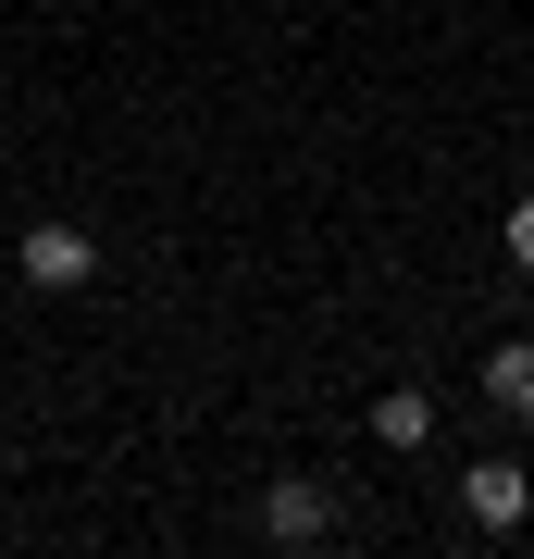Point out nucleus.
Instances as JSON below:
<instances>
[{"mask_svg": "<svg viewBox=\"0 0 534 559\" xmlns=\"http://www.w3.org/2000/svg\"><path fill=\"white\" fill-rule=\"evenodd\" d=\"M373 448H436V399L423 385H385L373 399Z\"/></svg>", "mask_w": 534, "mask_h": 559, "instance_id": "39448f33", "label": "nucleus"}, {"mask_svg": "<svg viewBox=\"0 0 534 559\" xmlns=\"http://www.w3.org/2000/svg\"><path fill=\"white\" fill-rule=\"evenodd\" d=\"M460 510H473L485 535H522V522H534V473L497 448V460H473V473H460Z\"/></svg>", "mask_w": 534, "mask_h": 559, "instance_id": "7ed1b4c3", "label": "nucleus"}, {"mask_svg": "<svg viewBox=\"0 0 534 559\" xmlns=\"http://www.w3.org/2000/svg\"><path fill=\"white\" fill-rule=\"evenodd\" d=\"M13 274L38 286V299H75V286L99 274V249H87V224H25V237H13Z\"/></svg>", "mask_w": 534, "mask_h": 559, "instance_id": "f257e3e1", "label": "nucleus"}, {"mask_svg": "<svg viewBox=\"0 0 534 559\" xmlns=\"http://www.w3.org/2000/svg\"><path fill=\"white\" fill-rule=\"evenodd\" d=\"M485 399L510 411V423H534V336H497L485 348Z\"/></svg>", "mask_w": 534, "mask_h": 559, "instance_id": "20e7f679", "label": "nucleus"}, {"mask_svg": "<svg viewBox=\"0 0 534 559\" xmlns=\"http://www.w3.org/2000/svg\"><path fill=\"white\" fill-rule=\"evenodd\" d=\"M261 535H274V547H323V535H336V485H323V473H274V485H261Z\"/></svg>", "mask_w": 534, "mask_h": 559, "instance_id": "f03ea898", "label": "nucleus"}, {"mask_svg": "<svg viewBox=\"0 0 534 559\" xmlns=\"http://www.w3.org/2000/svg\"><path fill=\"white\" fill-rule=\"evenodd\" d=\"M510 261L534 274V200H510Z\"/></svg>", "mask_w": 534, "mask_h": 559, "instance_id": "423d86ee", "label": "nucleus"}]
</instances>
